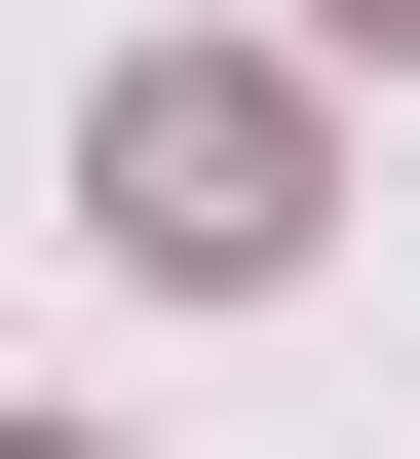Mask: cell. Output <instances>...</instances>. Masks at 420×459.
<instances>
[{"instance_id":"cell-1","label":"cell","mask_w":420,"mask_h":459,"mask_svg":"<svg viewBox=\"0 0 420 459\" xmlns=\"http://www.w3.org/2000/svg\"><path fill=\"white\" fill-rule=\"evenodd\" d=\"M115 268L268 307V268H306V115H268V77H115Z\"/></svg>"},{"instance_id":"cell-2","label":"cell","mask_w":420,"mask_h":459,"mask_svg":"<svg viewBox=\"0 0 420 459\" xmlns=\"http://www.w3.org/2000/svg\"><path fill=\"white\" fill-rule=\"evenodd\" d=\"M0 459H115V421H0Z\"/></svg>"},{"instance_id":"cell-3","label":"cell","mask_w":420,"mask_h":459,"mask_svg":"<svg viewBox=\"0 0 420 459\" xmlns=\"http://www.w3.org/2000/svg\"><path fill=\"white\" fill-rule=\"evenodd\" d=\"M344 39H420V0H344Z\"/></svg>"}]
</instances>
